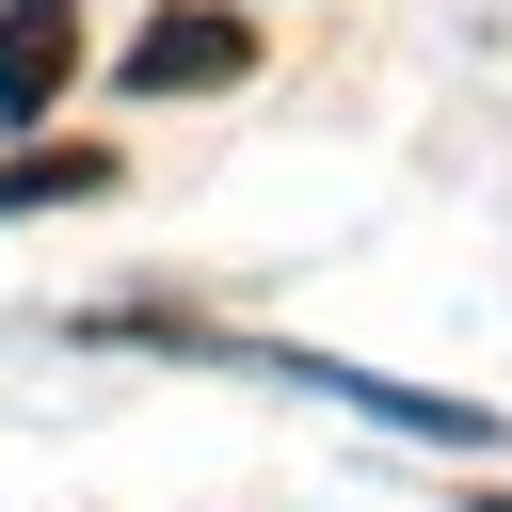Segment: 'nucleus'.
Here are the masks:
<instances>
[{
    "instance_id": "obj_1",
    "label": "nucleus",
    "mask_w": 512,
    "mask_h": 512,
    "mask_svg": "<svg viewBox=\"0 0 512 512\" xmlns=\"http://www.w3.org/2000/svg\"><path fill=\"white\" fill-rule=\"evenodd\" d=\"M64 80H80V0H0V112L48 128Z\"/></svg>"
},
{
    "instance_id": "obj_2",
    "label": "nucleus",
    "mask_w": 512,
    "mask_h": 512,
    "mask_svg": "<svg viewBox=\"0 0 512 512\" xmlns=\"http://www.w3.org/2000/svg\"><path fill=\"white\" fill-rule=\"evenodd\" d=\"M240 64H256V32H240V16H160V32L128 48V80H144V96H192V80H240Z\"/></svg>"
},
{
    "instance_id": "obj_3",
    "label": "nucleus",
    "mask_w": 512,
    "mask_h": 512,
    "mask_svg": "<svg viewBox=\"0 0 512 512\" xmlns=\"http://www.w3.org/2000/svg\"><path fill=\"white\" fill-rule=\"evenodd\" d=\"M32 192H112V160H96V144H32V160H0V208H32Z\"/></svg>"
}]
</instances>
